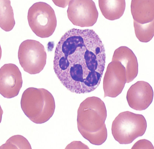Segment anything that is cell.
Here are the masks:
<instances>
[{
    "label": "cell",
    "mask_w": 154,
    "mask_h": 149,
    "mask_svg": "<svg viewBox=\"0 0 154 149\" xmlns=\"http://www.w3.org/2000/svg\"><path fill=\"white\" fill-rule=\"evenodd\" d=\"M105 59L104 45L93 30L73 28L61 37L56 45L53 69L68 90L87 93L100 85Z\"/></svg>",
    "instance_id": "1"
},
{
    "label": "cell",
    "mask_w": 154,
    "mask_h": 149,
    "mask_svg": "<svg viewBox=\"0 0 154 149\" xmlns=\"http://www.w3.org/2000/svg\"><path fill=\"white\" fill-rule=\"evenodd\" d=\"M107 116L105 104L100 98L94 96L86 98L81 103L78 110V131L91 144L101 145L107 137L105 123Z\"/></svg>",
    "instance_id": "2"
},
{
    "label": "cell",
    "mask_w": 154,
    "mask_h": 149,
    "mask_svg": "<svg viewBox=\"0 0 154 149\" xmlns=\"http://www.w3.org/2000/svg\"><path fill=\"white\" fill-rule=\"evenodd\" d=\"M21 108L32 122L42 124L53 116L55 109L54 98L51 93L43 88L29 87L24 91L20 101Z\"/></svg>",
    "instance_id": "3"
},
{
    "label": "cell",
    "mask_w": 154,
    "mask_h": 149,
    "mask_svg": "<svg viewBox=\"0 0 154 149\" xmlns=\"http://www.w3.org/2000/svg\"><path fill=\"white\" fill-rule=\"evenodd\" d=\"M147 127V122L142 115L126 111L120 113L113 122L112 133L119 144H128L142 136Z\"/></svg>",
    "instance_id": "4"
},
{
    "label": "cell",
    "mask_w": 154,
    "mask_h": 149,
    "mask_svg": "<svg viewBox=\"0 0 154 149\" xmlns=\"http://www.w3.org/2000/svg\"><path fill=\"white\" fill-rule=\"evenodd\" d=\"M27 19L31 30L41 38L51 36L57 26V19L54 9L44 2L33 4L28 9Z\"/></svg>",
    "instance_id": "5"
},
{
    "label": "cell",
    "mask_w": 154,
    "mask_h": 149,
    "mask_svg": "<svg viewBox=\"0 0 154 149\" xmlns=\"http://www.w3.org/2000/svg\"><path fill=\"white\" fill-rule=\"evenodd\" d=\"M18 57L24 70L31 74L39 73L46 63V53L44 47L35 40L27 39L20 44Z\"/></svg>",
    "instance_id": "6"
},
{
    "label": "cell",
    "mask_w": 154,
    "mask_h": 149,
    "mask_svg": "<svg viewBox=\"0 0 154 149\" xmlns=\"http://www.w3.org/2000/svg\"><path fill=\"white\" fill-rule=\"evenodd\" d=\"M68 5V17L74 25L88 27L96 22L98 12L93 0H70Z\"/></svg>",
    "instance_id": "7"
},
{
    "label": "cell",
    "mask_w": 154,
    "mask_h": 149,
    "mask_svg": "<svg viewBox=\"0 0 154 149\" xmlns=\"http://www.w3.org/2000/svg\"><path fill=\"white\" fill-rule=\"evenodd\" d=\"M126 81L124 66L118 61H112L108 65L103 78L104 97H116L122 92Z\"/></svg>",
    "instance_id": "8"
},
{
    "label": "cell",
    "mask_w": 154,
    "mask_h": 149,
    "mask_svg": "<svg viewBox=\"0 0 154 149\" xmlns=\"http://www.w3.org/2000/svg\"><path fill=\"white\" fill-rule=\"evenodd\" d=\"M23 80L18 67L12 63L5 64L0 69V93L10 99L17 96L22 87Z\"/></svg>",
    "instance_id": "9"
},
{
    "label": "cell",
    "mask_w": 154,
    "mask_h": 149,
    "mask_svg": "<svg viewBox=\"0 0 154 149\" xmlns=\"http://www.w3.org/2000/svg\"><path fill=\"white\" fill-rule=\"evenodd\" d=\"M153 91L150 85L143 81H138L128 89L126 99L129 107L138 111L144 110L152 103Z\"/></svg>",
    "instance_id": "10"
},
{
    "label": "cell",
    "mask_w": 154,
    "mask_h": 149,
    "mask_svg": "<svg viewBox=\"0 0 154 149\" xmlns=\"http://www.w3.org/2000/svg\"><path fill=\"white\" fill-rule=\"evenodd\" d=\"M112 61H118L125 68L126 81H132L137 76L138 72V64L137 57L133 51L125 46H121L114 51Z\"/></svg>",
    "instance_id": "11"
},
{
    "label": "cell",
    "mask_w": 154,
    "mask_h": 149,
    "mask_svg": "<svg viewBox=\"0 0 154 149\" xmlns=\"http://www.w3.org/2000/svg\"><path fill=\"white\" fill-rule=\"evenodd\" d=\"M131 10L134 20L141 24L154 20V0H132Z\"/></svg>",
    "instance_id": "12"
},
{
    "label": "cell",
    "mask_w": 154,
    "mask_h": 149,
    "mask_svg": "<svg viewBox=\"0 0 154 149\" xmlns=\"http://www.w3.org/2000/svg\"><path fill=\"white\" fill-rule=\"evenodd\" d=\"M98 2L102 15L109 20H113L120 18L125 10V0H99Z\"/></svg>",
    "instance_id": "13"
},
{
    "label": "cell",
    "mask_w": 154,
    "mask_h": 149,
    "mask_svg": "<svg viewBox=\"0 0 154 149\" xmlns=\"http://www.w3.org/2000/svg\"><path fill=\"white\" fill-rule=\"evenodd\" d=\"M0 27L6 31H9L13 28L15 23L10 1L0 0Z\"/></svg>",
    "instance_id": "14"
},
{
    "label": "cell",
    "mask_w": 154,
    "mask_h": 149,
    "mask_svg": "<svg viewBox=\"0 0 154 149\" xmlns=\"http://www.w3.org/2000/svg\"><path fill=\"white\" fill-rule=\"evenodd\" d=\"M154 20L141 24L134 20V26L136 36L141 42H147L150 41L154 35Z\"/></svg>",
    "instance_id": "15"
},
{
    "label": "cell",
    "mask_w": 154,
    "mask_h": 149,
    "mask_svg": "<svg viewBox=\"0 0 154 149\" xmlns=\"http://www.w3.org/2000/svg\"><path fill=\"white\" fill-rule=\"evenodd\" d=\"M0 149H31L28 140L23 136L17 135L9 138L4 144L1 146Z\"/></svg>",
    "instance_id": "16"
},
{
    "label": "cell",
    "mask_w": 154,
    "mask_h": 149,
    "mask_svg": "<svg viewBox=\"0 0 154 149\" xmlns=\"http://www.w3.org/2000/svg\"><path fill=\"white\" fill-rule=\"evenodd\" d=\"M131 149H154L152 143L145 139L139 140L133 145Z\"/></svg>",
    "instance_id": "17"
},
{
    "label": "cell",
    "mask_w": 154,
    "mask_h": 149,
    "mask_svg": "<svg viewBox=\"0 0 154 149\" xmlns=\"http://www.w3.org/2000/svg\"><path fill=\"white\" fill-rule=\"evenodd\" d=\"M89 149L86 145L79 141H74L68 144L65 149Z\"/></svg>",
    "instance_id": "18"
},
{
    "label": "cell",
    "mask_w": 154,
    "mask_h": 149,
    "mask_svg": "<svg viewBox=\"0 0 154 149\" xmlns=\"http://www.w3.org/2000/svg\"><path fill=\"white\" fill-rule=\"evenodd\" d=\"M55 1L57 2H56L54 0H53V2L54 3L55 5H57L58 6H59L60 7H64L63 6H64V7H65L67 4H68V2L69 1H63V2L62 3H59L58 2L57 0H55Z\"/></svg>",
    "instance_id": "19"
}]
</instances>
